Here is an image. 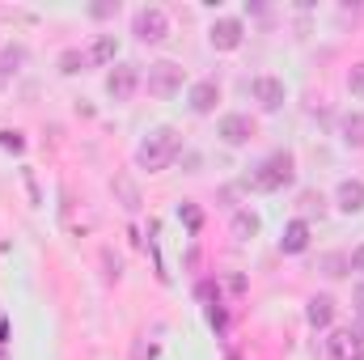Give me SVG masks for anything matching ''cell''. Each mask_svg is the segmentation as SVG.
I'll list each match as a JSON object with an SVG mask.
<instances>
[{
  "instance_id": "1",
  "label": "cell",
  "mask_w": 364,
  "mask_h": 360,
  "mask_svg": "<svg viewBox=\"0 0 364 360\" xmlns=\"http://www.w3.org/2000/svg\"><path fill=\"white\" fill-rule=\"evenodd\" d=\"M178 149H182V136L174 127H153V132L140 140V149H136V166L149 170V174H157V170H166V166L178 157Z\"/></svg>"
},
{
  "instance_id": "2",
  "label": "cell",
  "mask_w": 364,
  "mask_h": 360,
  "mask_svg": "<svg viewBox=\"0 0 364 360\" xmlns=\"http://www.w3.org/2000/svg\"><path fill=\"white\" fill-rule=\"evenodd\" d=\"M296 157L288 153V149H275V153H267L255 170H250V186L255 191H284V186H292V179H296Z\"/></svg>"
},
{
  "instance_id": "3",
  "label": "cell",
  "mask_w": 364,
  "mask_h": 360,
  "mask_svg": "<svg viewBox=\"0 0 364 360\" xmlns=\"http://www.w3.org/2000/svg\"><path fill=\"white\" fill-rule=\"evenodd\" d=\"M132 30H136L140 43H166V38H170V17H166V9H157V4H144V9H136Z\"/></svg>"
},
{
  "instance_id": "4",
  "label": "cell",
  "mask_w": 364,
  "mask_h": 360,
  "mask_svg": "<svg viewBox=\"0 0 364 360\" xmlns=\"http://www.w3.org/2000/svg\"><path fill=\"white\" fill-rule=\"evenodd\" d=\"M246 90H250V97H255V102H259L267 115H275V110L288 102V85H284L279 77H272V73H259V77H250V85H246Z\"/></svg>"
},
{
  "instance_id": "5",
  "label": "cell",
  "mask_w": 364,
  "mask_h": 360,
  "mask_svg": "<svg viewBox=\"0 0 364 360\" xmlns=\"http://www.w3.org/2000/svg\"><path fill=\"white\" fill-rule=\"evenodd\" d=\"M216 136H220L229 149H242V144H250V140H255V119H250V115H242V110H229V115H220Z\"/></svg>"
},
{
  "instance_id": "6",
  "label": "cell",
  "mask_w": 364,
  "mask_h": 360,
  "mask_svg": "<svg viewBox=\"0 0 364 360\" xmlns=\"http://www.w3.org/2000/svg\"><path fill=\"white\" fill-rule=\"evenodd\" d=\"M149 93L153 97H174V93H182V68L174 64V60H161V64H153L149 68Z\"/></svg>"
},
{
  "instance_id": "7",
  "label": "cell",
  "mask_w": 364,
  "mask_h": 360,
  "mask_svg": "<svg viewBox=\"0 0 364 360\" xmlns=\"http://www.w3.org/2000/svg\"><path fill=\"white\" fill-rule=\"evenodd\" d=\"M140 90V68L136 64H114L110 73H106V93L114 97V102H132Z\"/></svg>"
},
{
  "instance_id": "8",
  "label": "cell",
  "mask_w": 364,
  "mask_h": 360,
  "mask_svg": "<svg viewBox=\"0 0 364 360\" xmlns=\"http://www.w3.org/2000/svg\"><path fill=\"white\" fill-rule=\"evenodd\" d=\"M242 38H246L242 17H216V21H212V30H208V43H212L216 51H237V47H242Z\"/></svg>"
},
{
  "instance_id": "9",
  "label": "cell",
  "mask_w": 364,
  "mask_h": 360,
  "mask_svg": "<svg viewBox=\"0 0 364 360\" xmlns=\"http://www.w3.org/2000/svg\"><path fill=\"white\" fill-rule=\"evenodd\" d=\"M216 102H220V85H216L212 77H203V81H191V85H186V106H191V115H212V110H216Z\"/></svg>"
},
{
  "instance_id": "10",
  "label": "cell",
  "mask_w": 364,
  "mask_h": 360,
  "mask_svg": "<svg viewBox=\"0 0 364 360\" xmlns=\"http://www.w3.org/2000/svg\"><path fill=\"white\" fill-rule=\"evenodd\" d=\"M309 238H314L309 221H305V216H292V221L279 229V250H284V255H301V250H309Z\"/></svg>"
},
{
  "instance_id": "11",
  "label": "cell",
  "mask_w": 364,
  "mask_h": 360,
  "mask_svg": "<svg viewBox=\"0 0 364 360\" xmlns=\"http://www.w3.org/2000/svg\"><path fill=\"white\" fill-rule=\"evenodd\" d=\"M335 208L343 212V216H356L364 212V179H343L335 186Z\"/></svg>"
},
{
  "instance_id": "12",
  "label": "cell",
  "mask_w": 364,
  "mask_h": 360,
  "mask_svg": "<svg viewBox=\"0 0 364 360\" xmlns=\"http://www.w3.org/2000/svg\"><path fill=\"white\" fill-rule=\"evenodd\" d=\"M305 318H309V327H314V331H331V322H335V297H331V292L309 297Z\"/></svg>"
},
{
  "instance_id": "13",
  "label": "cell",
  "mask_w": 364,
  "mask_h": 360,
  "mask_svg": "<svg viewBox=\"0 0 364 360\" xmlns=\"http://www.w3.org/2000/svg\"><path fill=\"white\" fill-rule=\"evenodd\" d=\"M339 140L348 149H364V110H348L339 119Z\"/></svg>"
},
{
  "instance_id": "14",
  "label": "cell",
  "mask_w": 364,
  "mask_h": 360,
  "mask_svg": "<svg viewBox=\"0 0 364 360\" xmlns=\"http://www.w3.org/2000/svg\"><path fill=\"white\" fill-rule=\"evenodd\" d=\"M356 348H360V335H356V331H335V335L326 339V352L335 360H352Z\"/></svg>"
},
{
  "instance_id": "15",
  "label": "cell",
  "mask_w": 364,
  "mask_h": 360,
  "mask_svg": "<svg viewBox=\"0 0 364 360\" xmlns=\"http://www.w3.org/2000/svg\"><path fill=\"white\" fill-rule=\"evenodd\" d=\"M255 233H259V212L237 208V212H233V238H237V242H250Z\"/></svg>"
},
{
  "instance_id": "16",
  "label": "cell",
  "mask_w": 364,
  "mask_h": 360,
  "mask_svg": "<svg viewBox=\"0 0 364 360\" xmlns=\"http://www.w3.org/2000/svg\"><path fill=\"white\" fill-rule=\"evenodd\" d=\"M21 64H26V47H21V43L4 47V55H0V85H4L9 77H17V73H21Z\"/></svg>"
},
{
  "instance_id": "17",
  "label": "cell",
  "mask_w": 364,
  "mask_h": 360,
  "mask_svg": "<svg viewBox=\"0 0 364 360\" xmlns=\"http://www.w3.org/2000/svg\"><path fill=\"white\" fill-rule=\"evenodd\" d=\"M114 51H119V43H114V34H97L90 47V60L93 64H110L114 60Z\"/></svg>"
},
{
  "instance_id": "18",
  "label": "cell",
  "mask_w": 364,
  "mask_h": 360,
  "mask_svg": "<svg viewBox=\"0 0 364 360\" xmlns=\"http://www.w3.org/2000/svg\"><path fill=\"white\" fill-rule=\"evenodd\" d=\"M114 191L123 195V208H132V212L140 208V191H136V182L132 179H114Z\"/></svg>"
},
{
  "instance_id": "19",
  "label": "cell",
  "mask_w": 364,
  "mask_h": 360,
  "mask_svg": "<svg viewBox=\"0 0 364 360\" xmlns=\"http://www.w3.org/2000/svg\"><path fill=\"white\" fill-rule=\"evenodd\" d=\"M60 64H64V73H81L85 64H93V60H90V51H64Z\"/></svg>"
},
{
  "instance_id": "20",
  "label": "cell",
  "mask_w": 364,
  "mask_h": 360,
  "mask_svg": "<svg viewBox=\"0 0 364 360\" xmlns=\"http://www.w3.org/2000/svg\"><path fill=\"white\" fill-rule=\"evenodd\" d=\"M322 208H326V199H322L318 191H301V212H305V216H314V212L322 216Z\"/></svg>"
},
{
  "instance_id": "21",
  "label": "cell",
  "mask_w": 364,
  "mask_h": 360,
  "mask_svg": "<svg viewBox=\"0 0 364 360\" xmlns=\"http://www.w3.org/2000/svg\"><path fill=\"white\" fill-rule=\"evenodd\" d=\"M322 275H348V255H326L322 259Z\"/></svg>"
},
{
  "instance_id": "22",
  "label": "cell",
  "mask_w": 364,
  "mask_h": 360,
  "mask_svg": "<svg viewBox=\"0 0 364 360\" xmlns=\"http://www.w3.org/2000/svg\"><path fill=\"white\" fill-rule=\"evenodd\" d=\"M348 90H352V97H364V64L348 68Z\"/></svg>"
},
{
  "instance_id": "23",
  "label": "cell",
  "mask_w": 364,
  "mask_h": 360,
  "mask_svg": "<svg viewBox=\"0 0 364 360\" xmlns=\"http://www.w3.org/2000/svg\"><path fill=\"white\" fill-rule=\"evenodd\" d=\"M348 271L364 275V242H360V246H352V255H348Z\"/></svg>"
},
{
  "instance_id": "24",
  "label": "cell",
  "mask_w": 364,
  "mask_h": 360,
  "mask_svg": "<svg viewBox=\"0 0 364 360\" xmlns=\"http://www.w3.org/2000/svg\"><path fill=\"white\" fill-rule=\"evenodd\" d=\"M119 13V0L114 4H90V17H114Z\"/></svg>"
},
{
  "instance_id": "25",
  "label": "cell",
  "mask_w": 364,
  "mask_h": 360,
  "mask_svg": "<svg viewBox=\"0 0 364 360\" xmlns=\"http://www.w3.org/2000/svg\"><path fill=\"white\" fill-rule=\"evenodd\" d=\"M352 305H356V314H364V280L352 288Z\"/></svg>"
},
{
  "instance_id": "26",
  "label": "cell",
  "mask_w": 364,
  "mask_h": 360,
  "mask_svg": "<svg viewBox=\"0 0 364 360\" xmlns=\"http://www.w3.org/2000/svg\"><path fill=\"white\" fill-rule=\"evenodd\" d=\"M0 144H4V149H21V140H17V132H4V136H0Z\"/></svg>"
}]
</instances>
